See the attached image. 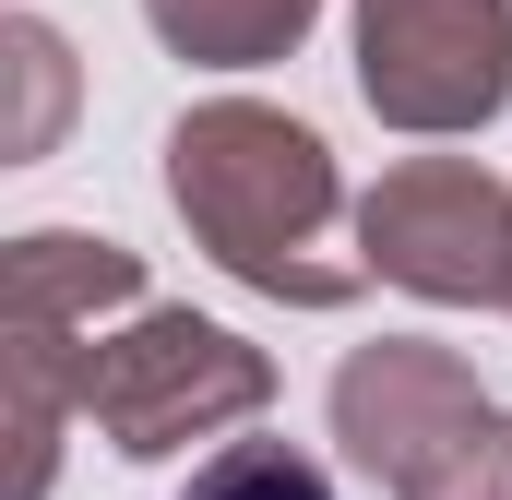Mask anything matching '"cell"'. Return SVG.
Wrapping results in <instances>:
<instances>
[{"label":"cell","instance_id":"obj_1","mask_svg":"<svg viewBox=\"0 0 512 500\" xmlns=\"http://www.w3.org/2000/svg\"><path fill=\"white\" fill-rule=\"evenodd\" d=\"M179 500H334V477L310 453H286V441H239V453H215Z\"/></svg>","mask_w":512,"mask_h":500}]
</instances>
